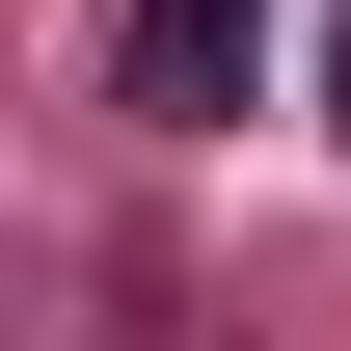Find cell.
Listing matches in <instances>:
<instances>
[{"mask_svg":"<svg viewBox=\"0 0 351 351\" xmlns=\"http://www.w3.org/2000/svg\"><path fill=\"white\" fill-rule=\"evenodd\" d=\"M243 82H270V0H108V108L135 135H217Z\"/></svg>","mask_w":351,"mask_h":351,"instance_id":"1","label":"cell"},{"mask_svg":"<svg viewBox=\"0 0 351 351\" xmlns=\"http://www.w3.org/2000/svg\"><path fill=\"white\" fill-rule=\"evenodd\" d=\"M324 108H351V0H324Z\"/></svg>","mask_w":351,"mask_h":351,"instance_id":"2","label":"cell"}]
</instances>
